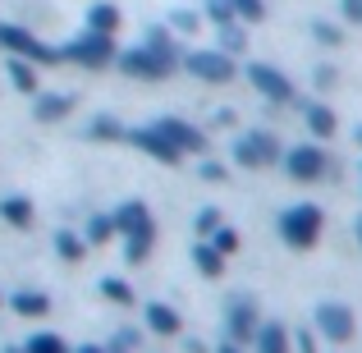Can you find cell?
<instances>
[{
    "mask_svg": "<svg viewBox=\"0 0 362 353\" xmlns=\"http://www.w3.org/2000/svg\"><path fill=\"white\" fill-rule=\"evenodd\" d=\"M321 326H326V335H335V340H349V317H344V308H326Z\"/></svg>",
    "mask_w": 362,
    "mask_h": 353,
    "instance_id": "6da1fadb",
    "label": "cell"
},
{
    "mask_svg": "<svg viewBox=\"0 0 362 353\" xmlns=\"http://www.w3.org/2000/svg\"><path fill=\"white\" fill-rule=\"evenodd\" d=\"M262 353H284V335H280V330H266V335H262Z\"/></svg>",
    "mask_w": 362,
    "mask_h": 353,
    "instance_id": "7a4b0ae2",
    "label": "cell"
},
{
    "mask_svg": "<svg viewBox=\"0 0 362 353\" xmlns=\"http://www.w3.org/2000/svg\"><path fill=\"white\" fill-rule=\"evenodd\" d=\"M28 353H64V349H60V340H46L42 335V340H33V345H28Z\"/></svg>",
    "mask_w": 362,
    "mask_h": 353,
    "instance_id": "3957f363",
    "label": "cell"
}]
</instances>
